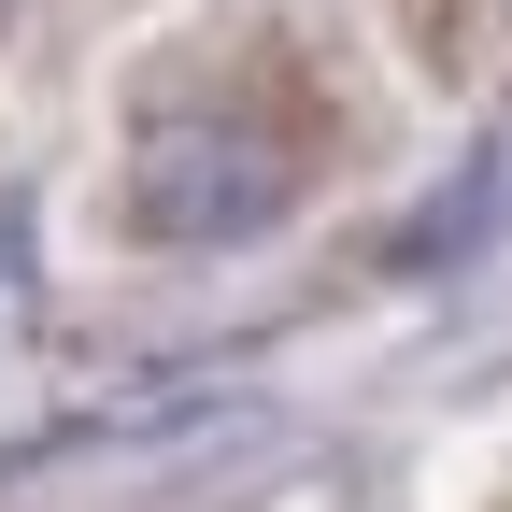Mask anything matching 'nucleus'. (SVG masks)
I'll return each mask as SVG.
<instances>
[{
	"label": "nucleus",
	"instance_id": "1",
	"mask_svg": "<svg viewBox=\"0 0 512 512\" xmlns=\"http://www.w3.org/2000/svg\"><path fill=\"white\" fill-rule=\"evenodd\" d=\"M299 185H313V157L271 114L171 100V114H143V143H128V228L157 256H228V242H271L299 214Z\"/></svg>",
	"mask_w": 512,
	"mask_h": 512
},
{
	"label": "nucleus",
	"instance_id": "2",
	"mask_svg": "<svg viewBox=\"0 0 512 512\" xmlns=\"http://www.w3.org/2000/svg\"><path fill=\"white\" fill-rule=\"evenodd\" d=\"M15 285H29V214L0 200V313H15Z\"/></svg>",
	"mask_w": 512,
	"mask_h": 512
}]
</instances>
